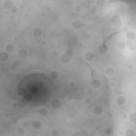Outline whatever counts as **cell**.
<instances>
[{
    "instance_id": "obj_18",
    "label": "cell",
    "mask_w": 136,
    "mask_h": 136,
    "mask_svg": "<svg viewBox=\"0 0 136 136\" xmlns=\"http://www.w3.org/2000/svg\"><path fill=\"white\" fill-rule=\"evenodd\" d=\"M126 38L128 40L130 41H132L135 39L136 35L135 33L132 30H130L128 31V32L126 33Z\"/></svg>"
},
{
    "instance_id": "obj_3",
    "label": "cell",
    "mask_w": 136,
    "mask_h": 136,
    "mask_svg": "<svg viewBox=\"0 0 136 136\" xmlns=\"http://www.w3.org/2000/svg\"><path fill=\"white\" fill-rule=\"evenodd\" d=\"M94 58H95V54H94L93 52L90 51L85 52L83 55L84 59L86 61L88 62H91L92 60H94Z\"/></svg>"
},
{
    "instance_id": "obj_13",
    "label": "cell",
    "mask_w": 136,
    "mask_h": 136,
    "mask_svg": "<svg viewBox=\"0 0 136 136\" xmlns=\"http://www.w3.org/2000/svg\"><path fill=\"white\" fill-rule=\"evenodd\" d=\"M17 104L18 107L22 109L27 107L28 105V103L24 100L22 97L21 98H19V100L17 101Z\"/></svg>"
},
{
    "instance_id": "obj_32",
    "label": "cell",
    "mask_w": 136,
    "mask_h": 136,
    "mask_svg": "<svg viewBox=\"0 0 136 136\" xmlns=\"http://www.w3.org/2000/svg\"><path fill=\"white\" fill-rule=\"evenodd\" d=\"M118 46L119 47V48L120 49H122V50H123V49H125L126 47H127V45H126V43L125 42H123V41H121L120 42L119 44H118Z\"/></svg>"
},
{
    "instance_id": "obj_10",
    "label": "cell",
    "mask_w": 136,
    "mask_h": 136,
    "mask_svg": "<svg viewBox=\"0 0 136 136\" xmlns=\"http://www.w3.org/2000/svg\"><path fill=\"white\" fill-rule=\"evenodd\" d=\"M98 52L101 54L105 55L109 52V47L106 44H102L98 47Z\"/></svg>"
},
{
    "instance_id": "obj_23",
    "label": "cell",
    "mask_w": 136,
    "mask_h": 136,
    "mask_svg": "<svg viewBox=\"0 0 136 136\" xmlns=\"http://www.w3.org/2000/svg\"><path fill=\"white\" fill-rule=\"evenodd\" d=\"M50 77L53 79H58L60 77V73L57 70H53L50 73Z\"/></svg>"
},
{
    "instance_id": "obj_11",
    "label": "cell",
    "mask_w": 136,
    "mask_h": 136,
    "mask_svg": "<svg viewBox=\"0 0 136 136\" xmlns=\"http://www.w3.org/2000/svg\"><path fill=\"white\" fill-rule=\"evenodd\" d=\"M116 103L118 106H124L127 103V99L123 96H119L116 99Z\"/></svg>"
},
{
    "instance_id": "obj_34",
    "label": "cell",
    "mask_w": 136,
    "mask_h": 136,
    "mask_svg": "<svg viewBox=\"0 0 136 136\" xmlns=\"http://www.w3.org/2000/svg\"><path fill=\"white\" fill-rule=\"evenodd\" d=\"M84 103L86 105H89L91 104V100L90 98L86 97L84 99Z\"/></svg>"
},
{
    "instance_id": "obj_39",
    "label": "cell",
    "mask_w": 136,
    "mask_h": 136,
    "mask_svg": "<svg viewBox=\"0 0 136 136\" xmlns=\"http://www.w3.org/2000/svg\"><path fill=\"white\" fill-rule=\"evenodd\" d=\"M12 124H13V125H17V124H18V121L16 119L13 120V121H12Z\"/></svg>"
},
{
    "instance_id": "obj_27",
    "label": "cell",
    "mask_w": 136,
    "mask_h": 136,
    "mask_svg": "<svg viewBox=\"0 0 136 136\" xmlns=\"http://www.w3.org/2000/svg\"><path fill=\"white\" fill-rule=\"evenodd\" d=\"M63 53L70 58H72L74 56V52L71 48H66L64 51Z\"/></svg>"
},
{
    "instance_id": "obj_16",
    "label": "cell",
    "mask_w": 136,
    "mask_h": 136,
    "mask_svg": "<svg viewBox=\"0 0 136 136\" xmlns=\"http://www.w3.org/2000/svg\"><path fill=\"white\" fill-rule=\"evenodd\" d=\"M28 92L27 89L24 87H20L17 90V95L20 97H23Z\"/></svg>"
},
{
    "instance_id": "obj_36",
    "label": "cell",
    "mask_w": 136,
    "mask_h": 136,
    "mask_svg": "<svg viewBox=\"0 0 136 136\" xmlns=\"http://www.w3.org/2000/svg\"><path fill=\"white\" fill-rule=\"evenodd\" d=\"M69 86H70V87L73 88V87H75V86H76V83L75 81H70L69 84Z\"/></svg>"
},
{
    "instance_id": "obj_14",
    "label": "cell",
    "mask_w": 136,
    "mask_h": 136,
    "mask_svg": "<svg viewBox=\"0 0 136 136\" xmlns=\"http://www.w3.org/2000/svg\"><path fill=\"white\" fill-rule=\"evenodd\" d=\"M104 73L107 77H111L114 75L115 70L112 66H108L105 69Z\"/></svg>"
},
{
    "instance_id": "obj_17",
    "label": "cell",
    "mask_w": 136,
    "mask_h": 136,
    "mask_svg": "<svg viewBox=\"0 0 136 136\" xmlns=\"http://www.w3.org/2000/svg\"><path fill=\"white\" fill-rule=\"evenodd\" d=\"M3 6L5 9L11 10L14 6L13 2L11 0H4L3 2Z\"/></svg>"
},
{
    "instance_id": "obj_5",
    "label": "cell",
    "mask_w": 136,
    "mask_h": 136,
    "mask_svg": "<svg viewBox=\"0 0 136 136\" xmlns=\"http://www.w3.org/2000/svg\"><path fill=\"white\" fill-rule=\"evenodd\" d=\"M111 21L114 26H118L121 23V18L119 15H114L111 18Z\"/></svg>"
},
{
    "instance_id": "obj_35",
    "label": "cell",
    "mask_w": 136,
    "mask_h": 136,
    "mask_svg": "<svg viewBox=\"0 0 136 136\" xmlns=\"http://www.w3.org/2000/svg\"><path fill=\"white\" fill-rule=\"evenodd\" d=\"M18 8L16 7V6H13V7H12L11 8V9L10 10V11L12 13H13V14H15L17 12H18Z\"/></svg>"
},
{
    "instance_id": "obj_1",
    "label": "cell",
    "mask_w": 136,
    "mask_h": 136,
    "mask_svg": "<svg viewBox=\"0 0 136 136\" xmlns=\"http://www.w3.org/2000/svg\"><path fill=\"white\" fill-rule=\"evenodd\" d=\"M21 64V62L18 59H15L12 62V64L11 66V70L13 72H16L20 66Z\"/></svg>"
},
{
    "instance_id": "obj_21",
    "label": "cell",
    "mask_w": 136,
    "mask_h": 136,
    "mask_svg": "<svg viewBox=\"0 0 136 136\" xmlns=\"http://www.w3.org/2000/svg\"><path fill=\"white\" fill-rule=\"evenodd\" d=\"M38 114L41 116L45 117L48 114V110L46 107H42L38 111Z\"/></svg>"
},
{
    "instance_id": "obj_19",
    "label": "cell",
    "mask_w": 136,
    "mask_h": 136,
    "mask_svg": "<svg viewBox=\"0 0 136 136\" xmlns=\"http://www.w3.org/2000/svg\"><path fill=\"white\" fill-rule=\"evenodd\" d=\"M71 58L67 56L66 55L64 54V53L63 54H62L60 57V60L61 61V62L63 64H68L69 63L70 61H71Z\"/></svg>"
},
{
    "instance_id": "obj_20",
    "label": "cell",
    "mask_w": 136,
    "mask_h": 136,
    "mask_svg": "<svg viewBox=\"0 0 136 136\" xmlns=\"http://www.w3.org/2000/svg\"><path fill=\"white\" fill-rule=\"evenodd\" d=\"M5 51L8 52L9 54H11L13 53L15 51L16 47L14 44H12V43H9L5 46Z\"/></svg>"
},
{
    "instance_id": "obj_7",
    "label": "cell",
    "mask_w": 136,
    "mask_h": 136,
    "mask_svg": "<svg viewBox=\"0 0 136 136\" xmlns=\"http://www.w3.org/2000/svg\"><path fill=\"white\" fill-rule=\"evenodd\" d=\"M33 36L35 38H39L43 36V30L40 27H36L33 30Z\"/></svg>"
},
{
    "instance_id": "obj_12",
    "label": "cell",
    "mask_w": 136,
    "mask_h": 136,
    "mask_svg": "<svg viewBox=\"0 0 136 136\" xmlns=\"http://www.w3.org/2000/svg\"><path fill=\"white\" fill-rule=\"evenodd\" d=\"M43 123L39 120H34L32 123V127L36 130L40 129L42 128Z\"/></svg>"
},
{
    "instance_id": "obj_31",
    "label": "cell",
    "mask_w": 136,
    "mask_h": 136,
    "mask_svg": "<svg viewBox=\"0 0 136 136\" xmlns=\"http://www.w3.org/2000/svg\"><path fill=\"white\" fill-rule=\"evenodd\" d=\"M83 7L81 4H76L74 7V10H75L76 12H77V13H79V12H81L83 10Z\"/></svg>"
},
{
    "instance_id": "obj_2",
    "label": "cell",
    "mask_w": 136,
    "mask_h": 136,
    "mask_svg": "<svg viewBox=\"0 0 136 136\" xmlns=\"http://www.w3.org/2000/svg\"><path fill=\"white\" fill-rule=\"evenodd\" d=\"M104 112L103 107L100 105L95 106L92 108V113L95 116H100Z\"/></svg>"
},
{
    "instance_id": "obj_4",
    "label": "cell",
    "mask_w": 136,
    "mask_h": 136,
    "mask_svg": "<svg viewBox=\"0 0 136 136\" xmlns=\"http://www.w3.org/2000/svg\"><path fill=\"white\" fill-rule=\"evenodd\" d=\"M62 103L59 98H54L51 102V106L54 110H58L62 106Z\"/></svg>"
},
{
    "instance_id": "obj_30",
    "label": "cell",
    "mask_w": 136,
    "mask_h": 136,
    "mask_svg": "<svg viewBox=\"0 0 136 136\" xmlns=\"http://www.w3.org/2000/svg\"><path fill=\"white\" fill-rule=\"evenodd\" d=\"M79 133L80 135L81 136H88L89 135V132L87 129H81L79 130Z\"/></svg>"
},
{
    "instance_id": "obj_6",
    "label": "cell",
    "mask_w": 136,
    "mask_h": 136,
    "mask_svg": "<svg viewBox=\"0 0 136 136\" xmlns=\"http://www.w3.org/2000/svg\"><path fill=\"white\" fill-rule=\"evenodd\" d=\"M90 85L94 89H98L100 88L102 86V81L100 79L95 78L92 80Z\"/></svg>"
},
{
    "instance_id": "obj_26",
    "label": "cell",
    "mask_w": 136,
    "mask_h": 136,
    "mask_svg": "<svg viewBox=\"0 0 136 136\" xmlns=\"http://www.w3.org/2000/svg\"><path fill=\"white\" fill-rule=\"evenodd\" d=\"M16 133L19 136H24L26 134V131L23 128H19L16 130Z\"/></svg>"
},
{
    "instance_id": "obj_9",
    "label": "cell",
    "mask_w": 136,
    "mask_h": 136,
    "mask_svg": "<svg viewBox=\"0 0 136 136\" xmlns=\"http://www.w3.org/2000/svg\"><path fill=\"white\" fill-rule=\"evenodd\" d=\"M72 27L75 30H79L83 28V22L81 20H80V19H75L72 22Z\"/></svg>"
},
{
    "instance_id": "obj_28",
    "label": "cell",
    "mask_w": 136,
    "mask_h": 136,
    "mask_svg": "<svg viewBox=\"0 0 136 136\" xmlns=\"http://www.w3.org/2000/svg\"><path fill=\"white\" fill-rule=\"evenodd\" d=\"M22 98L28 103H30L32 101L33 99V96L31 94L27 92V93L25 95H24Z\"/></svg>"
},
{
    "instance_id": "obj_24",
    "label": "cell",
    "mask_w": 136,
    "mask_h": 136,
    "mask_svg": "<svg viewBox=\"0 0 136 136\" xmlns=\"http://www.w3.org/2000/svg\"><path fill=\"white\" fill-rule=\"evenodd\" d=\"M125 134L126 136H135L136 133L134 129L132 128H129L126 130Z\"/></svg>"
},
{
    "instance_id": "obj_8",
    "label": "cell",
    "mask_w": 136,
    "mask_h": 136,
    "mask_svg": "<svg viewBox=\"0 0 136 136\" xmlns=\"http://www.w3.org/2000/svg\"><path fill=\"white\" fill-rule=\"evenodd\" d=\"M29 55V52L27 49L25 48H20L18 52V55L20 59H26Z\"/></svg>"
},
{
    "instance_id": "obj_40",
    "label": "cell",
    "mask_w": 136,
    "mask_h": 136,
    "mask_svg": "<svg viewBox=\"0 0 136 136\" xmlns=\"http://www.w3.org/2000/svg\"><path fill=\"white\" fill-rule=\"evenodd\" d=\"M72 135H73V136H79L80 134H79V132H76L75 133H74L72 134Z\"/></svg>"
},
{
    "instance_id": "obj_29",
    "label": "cell",
    "mask_w": 136,
    "mask_h": 136,
    "mask_svg": "<svg viewBox=\"0 0 136 136\" xmlns=\"http://www.w3.org/2000/svg\"><path fill=\"white\" fill-rule=\"evenodd\" d=\"M96 3L97 6L101 8L104 7L106 5L107 2L105 0H97L96 1Z\"/></svg>"
},
{
    "instance_id": "obj_37",
    "label": "cell",
    "mask_w": 136,
    "mask_h": 136,
    "mask_svg": "<svg viewBox=\"0 0 136 136\" xmlns=\"http://www.w3.org/2000/svg\"><path fill=\"white\" fill-rule=\"evenodd\" d=\"M128 28L127 27H123V28H122V32H123V33H126L127 32H128Z\"/></svg>"
},
{
    "instance_id": "obj_15",
    "label": "cell",
    "mask_w": 136,
    "mask_h": 136,
    "mask_svg": "<svg viewBox=\"0 0 136 136\" xmlns=\"http://www.w3.org/2000/svg\"><path fill=\"white\" fill-rule=\"evenodd\" d=\"M9 59V53L6 51H2L0 53V61L1 62H6Z\"/></svg>"
},
{
    "instance_id": "obj_25",
    "label": "cell",
    "mask_w": 136,
    "mask_h": 136,
    "mask_svg": "<svg viewBox=\"0 0 136 136\" xmlns=\"http://www.w3.org/2000/svg\"><path fill=\"white\" fill-rule=\"evenodd\" d=\"M129 119L133 124H136V113L135 112H132L130 113L129 115Z\"/></svg>"
},
{
    "instance_id": "obj_33",
    "label": "cell",
    "mask_w": 136,
    "mask_h": 136,
    "mask_svg": "<svg viewBox=\"0 0 136 136\" xmlns=\"http://www.w3.org/2000/svg\"><path fill=\"white\" fill-rule=\"evenodd\" d=\"M51 135L52 136H59L60 135V132L58 129H54L51 132Z\"/></svg>"
},
{
    "instance_id": "obj_22",
    "label": "cell",
    "mask_w": 136,
    "mask_h": 136,
    "mask_svg": "<svg viewBox=\"0 0 136 136\" xmlns=\"http://www.w3.org/2000/svg\"><path fill=\"white\" fill-rule=\"evenodd\" d=\"M104 133L107 136H111L114 133V130L112 127H106L104 129Z\"/></svg>"
},
{
    "instance_id": "obj_38",
    "label": "cell",
    "mask_w": 136,
    "mask_h": 136,
    "mask_svg": "<svg viewBox=\"0 0 136 136\" xmlns=\"http://www.w3.org/2000/svg\"><path fill=\"white\" fill-rule=\"evenodd\" d=\"M11 107L12 108H16L17 107H18V105H17V103H12V104H11Z\"/></svg>"
}]
</instances>
